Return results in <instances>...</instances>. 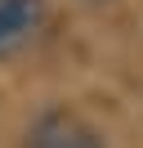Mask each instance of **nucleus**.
Here are the masks:
<instances>
[{
    "mask_svg": "<svg viewBox=\"0 0 143 148\" xmlns=\"http://www.w3.org/2000/svg\"><path fill=\"white\" fill-rule=\"evenodd\" d=\"M27 148H107V144L80 112L54 108L45 117H36V126L27 130Z\"/></svg>",
    "mask_w": 143,
    "mask_h": 148,
    "instance_id": "f257e3e1",
    "label": "nucleus"
},
{
    "mask_svg": "<svg viewBox=\"0 0 143 148\" xmlns=\"http://www.w3.org/2000/svg\"><path fill=\"white\" fill-rule=\"evenodd\" d=\"M45 23V0H0V58L31 45Z\"/></svg>",
    "mask_w": 143,
    "mask_h": 148,
    "instance_id": "f03ea898",
    "label": "nucleus"
}]
</instances>
